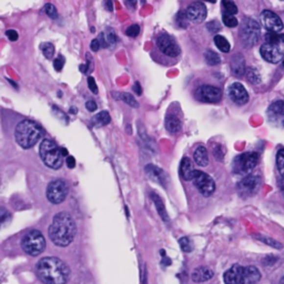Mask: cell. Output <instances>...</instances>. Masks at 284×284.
<instances>
[{"label":"cell","mask_w":284,"mask_h":284,"mask_svg":"<svg viewBox=\"0 0 284 284\" xmlns=\"http://www.w3.org/2000/svg\"><path fill=\"white\" fill-rule=\"evenodd\" d=\"M36 273L45 284H66L70 278L68 265L53 257L41 259L36 265Z\"/></svg>","instance_id":"1"},{"label":"cell","mask_w":284,"mask_h":284,"mask_svg":"<svg viewBox=\"0 0 284 284\" xmlns=\"http://www.w3.org/2000/svg\"><path fill=\"white\" fill-rule=\"evenodd\" d=\"M49 237L58 246H68L74 240L77 227L69 213L59 212L53 216L49 227Z\"/></svg>","instance_id":"2"},{"label":"cell","mask_w":284,"mask_h":284,"mask_svg":"<svg viewBox=\"0 0 284 284\" xmlns=\"http://www.w3.org/2000/svg\"><path fill=\"white\" fill-rule=\"evenodd\" d=\"M44 136V130L38 123L31 120H24L17 124L15 138L17 143L24 149H30L38 143Z\"/></svg>","instance_id":"3"},{"label":"cell","mask_w":284,"mask_h":284,"mask_svg":"<svg viewBox=\"0 0 284 284\" xmlns=\"http://www.w3.org/2000/svg\"><path fill=\"white\" fill-rule=\"evenodd\" d=\"M261 279V273L256 266L233 265L225 271L223 280L225 284H257Z\"/></svg>","instance_id":"4"},{"label":"cell","mask_w":284,"mask_h":284,"mask_svg":"<svg viewBox=\"0 0 284 284\" xmlns=\"http://www.w3.org/2000/svg\"><path fill=\"white\" fill-rule=\"evenodd\" d=\"M39 153L44 164L49 168L58 170L62 166V157L64 156H62L61 150L53 141L49 139L43 140L39 148Z\"/></svg>","instance_id":"5"},{"label":"cell","mask_w":284,"mask_h":284,"mask_svg":"<svg viewBox=\"0 0 284 284\" xmlns=\"http://www.w3.org/2000/svg\"><path fill=\"white\" fill-rule=\"evenodd\" d=\"M22 248L29 256H39L46 249V240L43 233L38 231V230H31V231H29L23 237Z\"/></svg>","instance_id":"6"},{"label":"cell","mask_w":284,"mask_h":284,"mask_svg":"<svg viewBox=\"0 0 284 284\" xmlns=\"http://www.w3.org/2000/svg\"><path fill=\"white\" fill-rule=\"evenodd\" d=\"M260 26L259 24L251 18H245L240 28V37L242 43L246 47H252L260 39Z\"/></svg>","instance_id":"7"},{"label":"cell","mask_w":284,"mask_h":284,"mask_svg":"<svg viewBox=\"0 0 284 284\" xmlns=\"http://www.w3.org/2000/svg\"><path fill=\"white\" fill-rule=\"evenodd\" d=\"M259 162V154L256 152H245L237 156L232 164L233 172L237 174H249L256 168Z\"/></svg>","instance_id":"8"},{"label":"cell","mask_w":284,"mask_h":284,"mask_svg":"<svg viewBox=\"0 0 284 284\" xmlns=\"http://www.w3.org/2000/svg\"><path fill=\"white\" fill-rule=\"evenodd\" d=\"M47 199L50 203L59 204L64 202L68 194V186L62 180H55L49 183L47 188Z\"/></svg>","instance_id":"9"},{"label":"cell","mask_w":284,"mask_h":284,"mask_svg":"<svg viewBox=\"0 0 284 284\" xmlns=\"http://www.w3.org/2000/svg\"><path fill=\"white\" fill-rule=\"evenodd\" d=\"M194 187L197 188L198 191L204 197H210V195L215 191V182L210 175L202 172V171L195 170L194 177H193Z\"/></svg>","instance_id":"10"},{"label":"cell","mask_w":284,"mask_h":284,"mask_svg":"<svg viewBox=\"0 0 284 284\" xmlns=\"http://www.w3.org/2000/svg\"><path fill=\"white\" fill-rule=\"evenodd\" d=\"M261 185L262 180L259 175H248L237 183V192L243 198L253 197L260 189Z\"/></svg>","instance_id":"11"},{"label":"cell","mask_w":284,"mask_h":284,"mask_svg":"<svg viewBox=\"0 0 284 284\" xmlns=\"http://www.w3.org/2000/svg\"><path fill=\"white\" fill-rule=\"evenodd\" d=\"M195 97L202 102L216 103L222 98V91L218 87L204 85L198 88L197 91H195Z\"/></svg>","instance_id":"12"},{"label":"cell","mask_w":284,"mask_h":284,"mask_svg":"<svg viewBox=\"0 0 284 284\" xmlns=\"http://www.w3.org/2000/svg\"><path fill=\"white\" fill-rule=\"evenodd\" d=\"M157 45H158V48L166 56L172 57V58H177L180 56V53H181L180 47H179L177 41H175L172 37L169 35L159 36L157 39Z\"/></svg>","instance_id":"13"},{"label":"cell","mask_w":284,"mask_h":284,"mask_svg":"<svg viewBox=\"0 0 284 284\" xmlns=\"http://www.w3.org/2000/svg\"><path fill=\"white\" fill-rule=\"evenodd\" d=\"M268 120L277 128H284V101L278 100L270 104L266 111Z\"/></svg>","instance_id":"14"},{"label":"cell","mask_w":284,"mask_h":284,"mask_svg":"<svg viewBox=\"0 0 284 284\" xmlns=\"http://www.w3.org/2000/svg\"><path fill=\"white\" fill-rule=\"evenodd\" d=\"M260 52L263 59L268 62H271V64H278V62L281 61L284 57V52L281 45L265 43L264 45L261 46Z\"/></svg>","instance_id":"15"},{"label":"cell","mask_w":284,"mask_h":284,"mask_svg":"<svg viewBox=\"0 0 284 284\" xmlns=\"http://www.w3.org/2000/svg\"><path fill=\"white\" fill-rule=\"evenodd\" d=\"M262 26L269 32L278 33L283 29V23L280 17L273 11L264 10L260 16Z\"/></svg>","instance_id":"16"},{"label":"cell","mask_w":284,"mask_h":284,"mask_svg":"<svg viewBox=\"0 0 284 284\" xmlns=\"http://www.w3.org/2000/svg\"><path fill=\"white\" fill-rule=\"evenodd\" d=\"M187 16L191 23L201 24L207 18L208 11L207 7L203 2H192L191 5L187 8Z\"/></svg>","instance_id":"17"},{"label":"cell","mask_w":284,"mask_h":284,"mask_svg":"<svg viewBox=\"0 0 284 284\" xmlns=\"http://www.w3.org/2000/svg\"><path fill=\"white\" fill-rule=\"evenodd\" d=\"M229 97L237 104H245L249 101V94L240 82L232 83L229 88Z\"/></svg>","instance_id":"18"},{"label":"cell","mask_w":284,"mask_h":284,"mask_svg":"<svg viewBox=\"0 0 284 284\" xmlns=\"http://www.w3.org/2000/svg\"><path fill=\"white\" fill-rule=\"evenodd\" d=\"M179 172H180V175H181V178L183 179V180H186V181L193 180L195 169H194L193 162H192L190 158H183L182 159Z\"/></svg>","instance_id":"19"},{"label":"cell","mask_w":284,"mask_h":284,"mask_svg":"<svg viewBox=\"0 0 284 284\" xmlns=\"http://www.w3.org/2000/svg\"><path fill=\"white\" fill-rule=\"evenodd\" d=\"M145 173L149 177V179H151L154 182L160 183L162 186H166V174L164 171H162L160 168L158 166H153V165H148L145 166Z\"/></svg>","instance_id":"20"},{"label":"cell","mask_w":284,"mask_h":284,"mask_svg":"<svg viewBox=\"0 0 284 284\" xmlns=\"http://www.w3.org/2000/svg\"><path fill=\"white\" fill-rule=\"evenodd\" d=\"M213 271H211L207 266H200V268L195 269L192 273L191 278L194 282H206L213 278Z\"/></svg>","instance_id":"21"},{"label":"cell","mask_w":284,"mask_h":284,"mask_svg":"<svg viewBox=\"0 0 284 284\" xmlns=\"http://www.w3.org/2000/svg\"><path fill=\"white\" fill-rule=\"evenodd\" d=\"M194 162L200 166H207L209 164L208 150L203 145H199L193 153Z\"/></svg>","instance_id":"22"},{"label":"cell","mask_w":284,"mask_h":284,"mask_svg":"<svg viewBox=\"0 0 284 284\" xmlns=\"http://www.w3.org/2000/svg\"><path fill=\"white\" fill-rule=\"evenodd\" d=\"M99 41H100V44L102 45V47L107 48V47H109L110 45L112 46L116 45L117 41H118V37H117L116 32L109 28L106 32H102L101 35H100Z\"/></svg>","instance_id":"23"},{"label":"cell","mask_w":284,"mask_h":284,"mask_svg":"<svg viewBox=\"0 0 284 284\" xmlns=\"http://www.w3.org/2000/svg\"><path fill=\"white\" fill-rule=\"evenodd\" d=\"M231 69L233 74L240 77L244 73L245 71V64H244V58L241 55H237L232 58L231 61Z\"/></svg>","instance_id":"24"},{"label":"cell","mask_w":284,"mask_h":284,"mask_svg":"<svg viewBox=\"0 0 284 284\" xmlns=\"http://www.w3.org/2000/svg\"><path fill=\"white\" fill-rule=\"evenodd\" d=\"M181 121L178 117H175L173 115H169L166 118V129L170 133H178L181 130Z\"/></svg>","instance_id":"25"},{"label":"cell","mask_w":284,"mask_h":284,"mask_svg":"<svg viewBox=\"0 0 284 284\" xmlns=\"http://www.w3.org/2000/svg\"><path fill=\"white\" fill-rule=\"evenodd\" d=\"M151 199L154 203V206H156V208H157L159 214H160L161 218L164 219L165 222L168 223L169 218H168V214H166V210L165 204H164V202H162L161 198L159 197V195H157L156 193H151Z\"/></svg>","instance_id":"26"},{"label":"cell","mask_w":284,"mask_h":284,"mask_svg":"<svg viewBox=\"0 0 284 284\" xmlns=\"http://www.w3.org/2000/svg\"><path fill=\"white\" fill-rule=\"evenodd\" d=\"M93 121L95 124H97V126H106V124L110 122L111 118L107 111H101L94 117Z\"/></svg>","instance_id":"27"},{"label":"cell","mask_w":284,"mask_h":284,"mask_svg":"<svg viewBox=\"0 0 284 284\" xmlns=\"http://www.w3.org/2000/svg\"><path fill=\"white\" fill-rule=\"evenodd\" d=\"M204 59H206L207 64L209 66H216L221 62V59L219 55L216 52L213 51V50H207L206 53H204Z\"/></svg>","instance_id":"28"},{"label":"cell","mask_w":284,"mask_h":284,"mask_svg":"<svg viewBox=\"0 0 284 284\" xmlns=\"http://www.w3.org/2000/svg\"><path fill=\"white\" fill-rule=\"evenodd\" d=\"M214 44L222 52H229L230 49H231V46H230L229 41L225 39L223 36L216 35L214 37Z\"/></svg>","instance_id":"29"},{"label":"cell","mask_w":284,"mask_h":284,"mask_svg":"<svg viewBox=\"0 0 284 284\" xmlns=\"http://www.w3.org/2000/svg\"><path fill=\"white\" fill-rule=\"evenodd\" d=\"M265 43L268 44H275V45H282L284 44V35H280V33L269 32L265 35Z\"/></svg>","instance_id":"30"},{"label":"cell","mask_w":284,"mask_h":284,"mask_svg":"<svg viewBox=\"0 0 284 284\" xmlns=\"http://www.w3.org/2000/svg\"><path fill=\"white\" fill-rule=\"evenodd\" d=\"M41 50H43L44 56L47 58V59H52L53 55H55V47H53L52 44L46 43L41 45Z\"/></svg>","instance_id":"31"},{"label":"cell","mask_w":284,"mask_h":284,"mask_svg":"<svg viewBox=\"0 0 284 284\" xmlns=\"http://www.w3.org/2000/svg\"><path fill=\"white\" fill-rule=\"evenodd\" d=\"M277 166L279 173L281 174L282 179H284V149L279 150L277 153Z\"/></svg>","instance_id":"32"},{"label":"cell","mask_w":284,"mask_h":284,"mask_svg":"<svg viewBox=\"0 0 284 284\" xmlns=\"http://www.w3.org/2000/svg\"><path fill=\"white\" fill-rule=\"evenodd\" d=\"M222 7H223V10H224V14L227 15H231V16H235L237 12V7L235 2L232 1H222Z\"/></svg>","instance_id":"33"},{"label":"cell","mask_w":284,"mask_h":284,"mask_svg":"<svg viewBox=\"0 0 284 284\" xmlns=\"http://www.w3.org/2000/svg\"><path fill=\"white\" fill-rule=\"evenodd\" d=\"M175 22H177L178 26L181 27L183 29L188 28V22H189V18L187 16V11H180L177 15V18H175Z\"/></svg>","instance_id":"34"},{"label":"cell","mask_w":284,"mask_h":284,"mask_svg":"<svg viewBox=\"0 0 284 284\" xmlns=\"http://www.w3.org/2000/svg\"><path fill=\"white\" fill-rule=\"evenodd\" d=\"M223 24L225 26L229 27V28H235L237 26V19L236 18L235 16H231V15H227V14H223Z\"/></svg>","instance_id":"35"},{"label":"cell","mask_w":284,"mask_h":284,"mask_svg":"<svg viewBox=\"0 0 284 284\" xmlns=\"http://www.w3.org/2000/svg\"><path fill=\"white\" fill-rule=\"evenodd\" d=\"M179 244H180L182 251L185 252H191L192 250H193V245H192V242L189 239V237H181L180 240H179Z\"/></svg>","instance_id":"36"},{"label":"cell","mask_w":284,"mask_h":284,"mask_svg":"<svg viewBox=\"0 0 284 284\" xmlns=\"http://www.w3.org/2000/svg\"><path fill=\"white\" fill-rule=\"evenodd\" d=\"M45 12L47 14L50 18L51 19H57L58 18V11L56 9V7L51 5V3H47V5L45 6Z\"/></svg>","instance_id":"37"},{"label":"cell","mask_w":284,"mask_h":284,"mask_svg":"<svg viewBox=\"0 0 284 284\" xmlns=\"http://www.w3.org/2000/svg\"><path fill=\"white\" fill-rule=\"evenodd\" d=\"M122 100L129 106L132 107V108H138L139 107V103H138L137 100L133 98V95H131L130 94H123L122 95Z\"/></svg>","instance_id":"38"},{"label":"cell","mask_w":284,"mask_h":284,"mask_svg":"<svg viewBox=\"0 0 284 284\" xmlns=\"http://www.w3.org/2000/svg\"><path fill=\"white\" fill-rule=\"evenodd\" d=\"M248 79L253 83L260 82V76H259L258 71L256 69H252V68H250L248 70Z\"/></svg>","instance_id":"39"},{"label":"cell","mask_w":284,"mask_h":284,"mask_svg":"<svg viewBox=\"0 0 284 284\" xmlns=\"http://www.w3.org/2000/svg\"><path fill=\"white\" fill-rule=\"evenodd\" d=\"M126 33H127V36L131 37V38H135V37H137L140 33V27L138 26V24H132V26H130L127 29Z\"/></svg>","instance_id":"40"},{"label":"cell","mask_w":284,"mask_h":284,"mask_svg":"<svg viewBox=\"0 0 284 284\" xmlns=\"http://www.w3.org/2000/svg\"><path fill=\"white\" fill-rule=\"evenodd\" d=\"M207 28H208V30L210 31V32L215 33V32H218L220 30L221 26H220V24L216 22V20H213V22H210L207 24Z\"/></svg>","instance_id":"41"},{"label":"cell","mask_w":284,"mask_h":284,"mask_svg":"<svg viewBox=\"0 0 284 284\" xmlns=\"http://www.w3.org/2000/svg\"><path fill=\"white\" fill-rule=\"evenodd\" d=\"M64 61H65V59L61 56H59L57 58V59L53 60V67H55V69L57 71H60L62 68H64V65H65Z\"/></svg>","instance_id":"42"},{"label":"cell","mask_w":284,"mask_h":284,"mask_svg":"<svg viewBox=\"0 0 284 284\" xmlns=\"http://www.w3.org/2000/svg\"><path fill=\"white\" fill-rule=\"evenodd\" d=\"M88 86H89V89L93 91L94 94H98V86L93 77L88 78Z\"/></svg>","instance_id":"43"},{"label":"cell","mask_w":284,"mask_h":284,"mask_svg":"<svg viewBox=\"0 0 284 284\" xmlns=\"http://www.w3.org/2000/svg\"><path fill=\"white\" fill-rule=\"evenodd\" d=\"M6 35L8 37V39L11 40V41H16L17 39H18V32H17L16 30H8L6 32Z\"/></svg>","instance_id":"44"},{"label":"cell","mask_w":284,"mask_h":284,"mask_svg":"<svg viewBox=\"0 0 284 284\" xmlns=\"http://www.w3.org/2000/svg\"><path fill=\"white\" fill-rule=\"evenodd\" d=\"M101 44H100V41H99V39H94L93 41H91V45H90V48H91V50H93V51H95V52H97L98 50L100 49V47H101V46H100Z\"/></svg>","instance_id":"45"},{"label":"cell","mask_w":284,"mask_h":284,"mask_svg":"<svg viewBox=\"0 0 284 284\" xmlns=\"http://www.w3.org/2000/svg\"><path fill=\"white\" fill-rule=\"evenodd\" d=\"M67 166H68L69 169H73L76 166V160H74L73 157H68L67 158Z\"/></svg>","instance_id":"46"},{"label":"cell","mask_w":284,"mask_h":284,"mask_svg":"<svg viewBox=\"0 0 284 284\" xmlns=\"http://www.w3.org/2000/svg\"><path fill=\"white\" fill-rule=\"evenodd\" d=\"M86 107H87V109L89 110V111H95V110H97V104H95V101H88L86 103Z\"/></svg>","instance_id":"47"},{"label":"cell","mask_w":284,"mask_h":284,"mask_svg":"<svg viewBox=\"0 0 284 284\" xmlns=\"http://www.w3.org/2000/svg\"><path fill=\"white\" fill-rule=\"evenodd\" d=\"M133 89H135L136 94L138 95H140L142 94V90H141V87H140V83L139 82H136L135 83V86H133Z\"/></svg>","instance_id":"48"},{"label":"cell","mask_w":284,"mask_h":284,"mask_svg":"<svg viewBox=\"0 0 284 284\" xmlns=\"http://www.w3.org/2000/svg\"><path fill=\"white\" fill-rule=\"evenodd\" d=\"M281 190H282V193L284 194V179H282V181H281Z\"/></svg>","instance_id":"49"},{"label":"cell","mask_w":284,"mask_h":284,"mask_svg":"<svg viewBox=\"0 0 284 284\" xmlns=\"http://www.w3.org/2000/svg\"><path fill=\"white\" fill-rule=\"evenodd\" d=\"M61 153H62V156H67V154H68L66 149H61Z\"/></svg>","instance_id":"50"},{"label":"cell","mask_w":284,"mask_h":284,"mask_svg":"<svg viewBox=\"0 0 284 284\" xmlns=\"http://www.w3.org/2000/svg\"><path fill=\"white\" fill-rule=\"evenodd\" d=\"M107 5H108V7H109V10L111 11V10H112V5H111V2H110V1H108Z\"/></svg>","instance_id":"51"},{"label":"cell","mask_w":284,"mask_h":284,"mask_svg":"<svg viewBox=\"0 0 284 284\" xmlns=\"http://www.w3.org/2000/svg\"><path fill=\"white\" fill-rule=\"evenodd\" d=\"M280 284H284V277L281 279V281H280Z\"/></svg>","instance_id":"52"},{"label":"cell","mask_w":284,"mask_h":284,"mask_svg":"<svg viewBox=\"0 0 284 284\" xmlns=\"http://www.w3.org/2000/svg\"><path fill=\"white\" fill-rule=\"evenodd\" d=\"M283 66H284V62H283Z\"/></svg>","instance_id":"53"}]
</instances>
